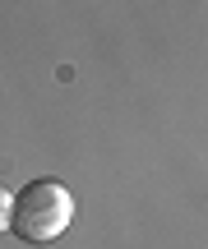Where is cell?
Wrapping results in <instances>:
<instances>
[{"instance_id":"1","label":"cell","mask_w":208,"mask_h":249,"mask_svg":"<svg viewBox=\"0 0 208 249\" xmlns=\"http://www.w3.org/2000/svg\"><path fill=\"white\" fill-rule=\"evenodd\" d=\"M70 217H74V198L51 176H37L19 185V194H9V231L23 245H51L70 226Z\"/></svg>"},{"instance_id":"2","label":"cell","mask_w":208,"mask_h":249,"mask_svg":"<svg viewBox=\"0 0 208 249\" xmlns=\"http://www.w3.org/2000/svg\"><path fill=\"white\" fill-rule=\"evenodd\" d=\"M0 231H9V194L0 189Z\"/></svg>"}]
</instances>
